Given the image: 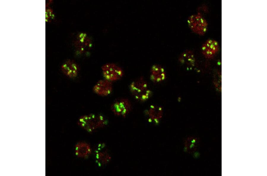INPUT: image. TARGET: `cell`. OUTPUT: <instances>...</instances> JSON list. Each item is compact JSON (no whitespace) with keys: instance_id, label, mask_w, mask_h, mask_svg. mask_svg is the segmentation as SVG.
Returning a JSON list of instances; mask_svg holds the SVG:
<instances>
[{"instance_id":"cell-1","label":"cell","mask_w":267,"mask_h":176,"mask_svg":"<svg viewBox=\"0 0 267 176\" xmlns=\"http://www.w3.org/2000/svg\"><path fill=\"white\" fill-rule=\"evenodd\" d=\"M108 121L100 114L90 113L83 115L78 119L77 124L81 128L88 132H92L106 126Z\"/></svg>"},{"instance_id":"cell-2","label":"cell","mask_w":267,"mask_h":176,"mask_svg":"<svg viewBox=\"0 0 267 176\" xmlns=\"http://www.w3.org/2000/svg\"><path fill=\"white\" fill-rule=\"evenodd\" d=\"M129 88L134 98L139 102L147 101L152 95V90L143 77H140L132 81L129 84Z\"/></svg>"},{"instance_id":"cell-3","label":"cell","mask_w":267,"mask_h":176,"mask_svg":"<svg viewBox=\"0 0 267 176\" xmlns=\"http://www.w3.org/2000/svg\"><path fill=\"white\" fill-rule=\"evenodd\" d=\"M187 22L191 30L197 35L203 36L207 31L208 22L202 14L199 12L189 16Z\"/></svg>"},{"instance_id":"cell-4","label":"cell","mask_w":267,"mask_h":176,"mask_svg":"<svg viewBox=\"0 0 267 176\" xmlns=\"http://www.w3.org/2000/svg\"><path fill=\"white\" fill-rule=\"evenodd\" d=\"M101 70L104 79L112 82L120 80L124 75L123 68L114 63H109L103 65Z\"/></svg>"},{"instance_id":"cell-5","label":"cell","mask_w":267,"mask_h":176,"mask_svg":"<svg viewBox=\"0 0 267 176\" xmlns=\"http://www.w3.org/2000/svg\"><path fill=\"white\" fill-rule=\"evenodd\" d=\"M132 104L129 99L121 98L115 100L111 106V109L115 116L122 118L126 117L130 113Z\"/></svg>"},{"instance_id":"cell-6","label":"cell","mask_w":267,"mask_h":176,"mask_svg":"<svg viewBox=\"0 0 267 176\" xmlns=\"http://www.w3.org/2000/svg\"><path fill=\"white\" fill-rule=\"evenodd\" d=\"M95 161L98 166H104L111 161L112 157L106 145L100 143L96 146L94 151Z\"/></svg>"},{"instance_id":"cell-7","label":"cell","mask_w":267,"mask_h":176,"mask_svg":"<svg viewBox=\"0 0 267 176\" xmlns=\"http://www.w3.org/2000/svg\"><path fill=\"white\" fill-rule=\"evenodd\" d=\"M220 49L218 42L216 40L210 39L206 40L202 44L201 52L206 58L211 59L218 53Z\"/></svg>"},{"instance_id":"cell-8","label":"cell","mask_w":267,"mask_h":176,"mask_svg":"<svg viewBox=\"0 0 267 176\" xmlns=\"http://www.w3.org/2000/svg\"><path fill=\"white\" fill-rule=\"evenodd\" d=\"M144 114L148 121L158 124L162 118L163 114V109L159 105H151L145 110Z\"/></svg>"},{"instance_id":"cell-9","label":"cell","mask_w":267,"mask_h":176,"mask_svg":"<svg viewBox=\"0 0 267 176\" xmlns=\"http://www.w3.org/2000/svg\"><path fill=\"white\" fill-rule=\"evenodd\" d=\"M112 82L105 79L97 81L93 87V91L96 94L102 97L107 96L112 92Z\"/></svg>"},{"instance_id":"cell-10","label":"cell","mask_w":267,"mask_h":176,"mask_svg":"<svg viewBox=\"0 0 267 176\" xmlns=\"http://www.w3.org/2000/svg\"><path fill=\"white\" fill-rule=\"evenodd\" d=\"M61 69L66 76L71 79L75 78L77 76L80 70L77 63L74 60L70 59L62 63Z\"/></svg>"},{"instance_id":"cell-11","label":"cell","mask_w":267,"mask_h":176,"mask_svg":"<svg viewBox=\"0 0 267 176\" xmlns=\"http://www.w3.org/2000/svg\"><path fill=\"white\" fill-rule=\"evenodd\" d=\"M150 80L155 83H160L163 81L166 77V71L161 65L155 64L151 67L150 73Z\"/></svg>"},{"instance_id":"cell-12","label":"cell","mask_w":267,"mask_h":176,"mask_svg":"<svg viewBox=\"0 0 267 176\" xmlns=\"http://www.w3.org/2000/svg\"><path fill=\"white\" fill-rule=\"evenodd\" d=\"M74 153L78 157L86 159L91 154L92 150L90 145L84 141H79L77 143L74 148Z\"/></svg>"},{"instance_id":"cell-13","label":"cell","mask_w":267,"mask_h":176,"mask_svg":"<svg viewBox=\"0 0 267 176\" xmlns=\"http://www.w3.org/2000/svg\"><path fill=\"white\" fill-rule=\"evenodd\" d=\"M178 60L181 64L189 68L193 67L195 65V56L191 50L184 51L179 55Z\"/></svg>"},{"instance_id":"cell-14","label":"cell","mask_w":267,"mask_h":176,"mask_svg":"<svg viewBox=\"0 0 267 176\" xmlns=\"http://www.w3.org/2000/svg\"><path fill=\"white\" fill-rule=\"evenodd\" d=\"M198 138L195 136L187 137L184 142V149L188 153H193L197 150L199 145Z\"/></svg>"}]
</instances>
